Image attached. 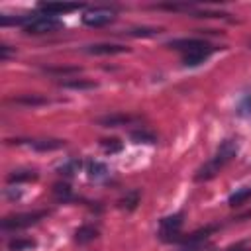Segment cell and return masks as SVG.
<instances>
[{"label": "cell", "instance_id": "6da1fadb", "mask_svg": "<svg viewBox=\"0 0 251 251\" xmlns=\"http://www.w3.org/2000/svg\"><path fill=\"white\" fill-rule=\"evenodd\" d=\"M2 25H20L25 33L29 35H43V33H53L57 29L63 27V22L57 16H49V14H31V16H20V18H8L2 16L0 18Z\"/></svg>", "mask_w": 251, "mask_h": 251}, {"label": "cell", "instance_id": "7a4b0ae2", "mask_svg": "<svg viewBox=\"0 0 251 251\" xmlns=\"http://www.w3.org/2000/svg\"><path fill=\"white\" fill-rule=\"evenodd\" d=\"M237 149H239V147H237V141H235V139H224V141L218 145L214 157H212L210 161H206V163L196 171L194 178H196L198 182L214 178V176L237 155Z\"/></svg>", "mask_w": 251, "mask_h": 251}, {"label": "cell", "instance_id": "3957f363", "mask_svg": "<svg viewBox=\"0 0 251 251\" xmlns=\"http://www.w3.org/2000/svg\"><path fill=\"white\" fill-rule=\"evenodd\" d=\"M167 45L176 49L182 55V63L186 67H196V65L204 63L216 51V47L212 43H208L204 39H194V37H190V39H175V41H169Z\"/></svg>", "mask_w": 251, "mask_h": 251}, {"label": "cell", "instance_id": "277c9868", "mask_svg": "<svg viewBox=\"0 0 251 251\" xmlns=\"http://www.w3.org/2000/svg\"><path fill=\"white\" fill-rule=\"evenodd\" d=\"M47 212L39 210V212H22V214H14V216H6L2 220V229L4 231H18V229H25L33 224H37L41 218H45Z\"/></svg>", "mask_w": 251, "mask_h": 251}, {"label": "cell", "instance_id": "5b68a950", "mask_svg": "<svg viewBox=\"0 0 251 251\" xmlns=\"http://www.w3.org/2000/svg\"><path fill=\"white\" fill-rule=\"evenodd\" d=\"M180 227H182V214H173L161 220L159 224V237L165 243H173L180 239Z\"/></svg>", "mask_w": 251, "mask_h": 251}, {"label": "cell", "instance_id": "8992f818", "mask_svg": "<svg viewBox=\"0 0 251 251\" xmlns=\"http://www.w3.org/2000/svg\"><path fill=\"white\" fill-rule=\"evenodd\" d=\"M114 12L110 8H90L82 14V24L88 27H102L110 22H114Z\"/></svg>", "mask_w": 251, "mask_h": 251}, {"label": "cell", "instance_id": "52a82bcc", "mask_svg": "<svg viewBox=\"0 0 251 251\" xmlns=\"http://www.w3.org/2000/svg\"><path fill=\"white\" fill-rule=\"evenodd\" d=\"M214 229H216L214 226H208V227H204V229H198V231L190 233V235L182 241V245H180L178 251H202L204 247H208V237H210V233H212Z\"/></svg>", "mask_w": 251, "mask_h": 251}, {"label": "cell", "instance_id": "ba28073f", "mask_svg": "<svg viewBox=\"0 0 251 251\" xmlns=\"http://www.w3.org/2000/svg\"><path fill=\"white\" fill-rule=\"evenodd\" d=\"M82 51L90 55H118V53H127V47L118 43H94V45H86Z\"/></svg>", "mask_w": 251, "mask_h": 251}, {"label": "cell", "instance_id": "9c48e42d", "mask_svg": "<svg viewBox=\"0 0 251 251\" xmlns=\"http://www.w3.org/2000/svg\"><path fill=\"white\" fill-rule=\"evenodd\" d=\"M86 175H88L90 180L100 182V180H106L110 176V169L102 161H88L86 163Z\"/></svg>", "mask_w": 251, "mask_h": 251}, {"label": "cell", "instance_id": "30bf717a", "mask_svg": "<svg viewBox=\"0 0 251 251\" xmlns=\"http://www.w3.org/2000/svg\"><path fill=\"white\" fill-rule=\"evenodd\" d=\"M41 10V14H49V16H57V14H67L73 10L82 8L80 4H57V2H43L37 6Z\"/></svg>", "mask_w": 251, "mask_h": 251}, {"label": "cell", "instance_id": "8fae6325", "mask_svg": "<svg viewBox=\"0 0 251 251\" xmlns=\"http://www.w3.org/2000/svg\"><path fill=\"white\" fill-rule=\"evenodd\" d=\"M133 122H137V118L127 116V114H110V116L98 118V124H100L102 127H118V126L133 124Z\"/></svg>", "mask_w": 251, "mask_h": 251}, {"label": "cell", "instance_id": "7c38bea8", "mask_svg": "<svg viewBox=\"0 0 251 251\" xmlns=\"http://www.w3.org/2000/svg\"><path fill=\"white\" fill-rule=\"evenodd\" d=\"M98 237V229L94 226H80L76 231H75V241L84 245V243H90Z\"/></svg>", "mask_w": 251, "mask_h": 251}, {"label": "cell", "instance_id": "4fadbf2b", "mask_svg": "<svg viewBox=\"0 0 251 251\" xmlns=\"http://www.w3.org/2000/svg\"><path fill=\"white\" fill-rule=\"evenodd\" d=\"M29 145L35 151H55V149L65 147V141L63 139H33Z\"/></svg>", "mask_w": 251, "mask_h": 251}, {"label": "cell", "instance_id": "5bb4252c", "mask_svg": "<svg viewBox=\"0 0 251 251\" xmlns=\"http://www.w3.org/2000/svg\"><path fill=\"white\" fill-rule=\"evenodd\" d=\"M235 114L241 118H251V90H245L235 104Z\"/></svg>", "mask_w": 251, "mask_h": 251}, {"label": "cell", "instance_id": "9a60e30c", "mask_svg": "<svg viewBox=\"0 0 251 251\" xmlns=\"http://www.w3.org/2000/svg\"><path fill=\"white\" fill-rule=\"evenodd\" d=\"M12 102H14V104H20V106H31V108H35V106H43V104H47L49 100L43 98V96H39V94H24V96H16V98H12Z\"/></svg>", "mask_w": 251, "mask_h": 251}, {"label": "cell", "instance_id": "2e32d148", "mask_svg": "<svg viewBox=\"0 0 251 251\" xmlns=\"http://www.w3.org/2000/svg\"><path fill=\"white\" fill-rule=\"evenodd\" d=\"M249 198H251V186H241V188H237L235 192L229 194L227 204H229V206H241V204H245Z\"/></svg>", "mask_w": 251, "mask_h": 251}, {"label": "cell", "instance_id": "e0dca14e", "mask_svg": "<svg viewBox=\"0 0 251 251\" xmlns=\"http://www.w3.org/2000/svg\"><path fill=\"white\" fill-rule=\"evenodd\" d=\"M37 178V173L35 171H14L8 175V182H27V180H35Z\"/></svg>", "mask_w": 251, "mask_h": 251}, {"label": "cell", "instance_id": "ac0fdd59", "mask_svg": "<svg viewBox=\"0 0 251 251\" xmlns=\"http://www.w3.org/2000/svg\"><path fill=\"white\" fill-rule=\"evenodd\" d=\"M63 88H73V90H90V88H96V82H90V80H82V78H75V80H63L61 82Z\"/></svg>", "mask_w": 251, "mask_h": 251}, {"label": "cell", "instance_id": "d6986e66", "mask_svg": "<svg viewBox=\"0 0 251 251\" xmlns=\"http://www.w3.org/2000/svg\"><path fill=\"white\" fill-rule=\"evenodd\" d=\"M78 169H80V159H67L61 163L59 173L65 176H73L75 173H78Z\"/></svg>", "mask_w": 251, "mask_h": 251}, {"label": "cell", "instance_id": "ffe728a7", "mask_svg": "<svg viewBox=\"0 0 251 251\" xmlns=\"http://www.w3.org/2000/svg\"><path fill=\"white\" fill-rule=\"evenodd\" d=\"M33 247H35L33 239H20V237H16V239L8 241V249L10 251H27V249H33Z\"/></svg>", "mask_w": 251, "mask_h": 251}, {"label": "cell", "instance_id": "44dd1931", "mask_svg": "<svg viewBox=\"0 0 251 251\" xmlns=\"http://www.w3.org/2000/svg\"><path fill=\"white\" fill-rule=\"evenodd\" d=\"M129 137H131V141H133V143H155V141H157V139H155V135H153V133H149V131H145V129L131 131V133H129Z\"/></svg>", "mask_w": 251, "mask_h": 251}, {"label": "cell", "instance_id": "7402d4cb", "mask_svg": "<svg viewBox=\"0 0 251 251\" xmlns=\"http://www.w3.org/2000/svg\"><path fill=\"white\" fill-rule=\"evenodd\" d=\"M120 204H122V208H126V210H133V208L139 204V192H137V190L127 192V194L120 200Z\"/></svg>", "mask_w": 251, "mask_h": 251}, {"label": "cell", "instance_id": "603a6c76", "mask_svg": "<svg viewBox=\"0 0 251 251\" xmlns=\"http://www.w3.org/2000/svg\"><path fill=\"white\" fill-rule=\"evenodd\" d=\"M53 192H55V196H57L59 200H63V202H67V200L73 198V192H71V186H69V184L57 182V184L53 186Z\"/></svg>", "mask_w": 251, "mask_h": 251}, {"label": "cell", "instance_id": "cb8c5ba5", "mask_svg": "<svg viewBox=\"0 0 251 251\" xmlns=\"http://www.w3.org/2000/svg\"><path fill=\"white\" fill-rule=\"evenodd\" d=\"M102 147L106 151H110V153H116V151L122 149V143L118 139H102Z\"/></svg>", "mask_w": 251, "mask_h": 251}, {"label": "cell", "instance_id": "d4e9b609", "mask_svg": "<svg viewBox=\"0 0 251 251\" xmlns=\"http://www.w3.org/2000/svg\"><path fill=\"white\" fill-rule=\"evenodd\" d=\"M155 33H157V29H153V27H141V29H131L129 31V35H143V37H151Z\"/></svg>", "mask_w": 251, "mask_h": 251}, {"label": "cell", "instance_id": "484cf974", "mask_svg": "<svg viewBox=\"0 0 251 251\" xmlns=\"http://www.w3.org/2000/svg\"><path fill=\"white\" fill-rule=\"evenodd\" d=\"M45 71H47V73H59V75L63 73V75H65V73H78L80 69H78V67H59V69H51V67H49V69H45Z\"/></svg>", "mask_w": 251, "mask_h": 251}, {"label": "cell", "instance_id": "4316f807", "mask_svg": "<svg viewBox=\"0 0 251 251\" xmlns=\"http://www.w3.org/2000/svg\"><path fill=\"white\" fill-rule=\"evenodd\" d=\"M227 251H251V249H247V247H243V245H235V247H231V249H227Z\"/></svg>", "mask_w": 251, "mask_h": 251}]
</instances>
